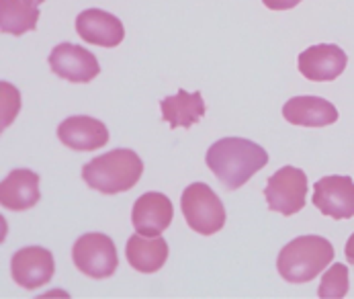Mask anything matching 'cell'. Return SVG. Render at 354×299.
<instances>
[{
	"label": "cell",
	"mask_w": 354,
	"mask_h": 299,
	"mask_svg": "<svg viewBox=\"0 0 354 299\" xmlns=\"http://www.w3.org/2000/svg\"><path fill=\"white\" fill-rule=\"evenodd\" d=\"M268 164L266 150L244 138H223L207 150L209 170L230 189L244 187Z\"/></svg>",
	"instance_id": "obj_1"
},
{
	"label": "cell",
	"mask_w": 354,
	"mask_h": 299,
	"mask_svg": "<svg viewBox=\"0 0 354 299\" xmlns=\"http://www.w3.org/2000/svg\"><path fill=\"white\" fill-rule=\"evenodd\" d=\"M144 172L142 158L127 148H117L93 158L82 168L84 183L102 195H117L138 185Z\"/></svg>",
	"instance_id": "obj_2"
},
{
	"label": "cell",
	"mask_w": 354,
	"mask_h": 299,
	"mask_svg": "<svg viewBox=\"0 0 354 299\" xmlns=\"http://www.w3.org/2000/svg\"><path fill=\"white\" fill-rule=\"evenodd\" d=\"M334 262V246L322 236H299L279 252V275L289 283H307Z\"/></svg>",
	"instance_id": "obj_3"
},
{
	"label": "cell",
	"mask_w": 354,
	"mask_h": 299,
	"mask_svg": "<svg viewBox=\"0 0 354 299\" xmlns=\"http://www.w3.org/2000/svg\"><path fill=\"white\" fill-rule=\"evenodd\" d=\"M180 207L191 230L201 236H213L225 226V207L205 183H193L183 191Z\"/></svg>",
	"instance_id": "obj_4"
},
{
	"label": "cell",
	"mask_w": 354,
	"mask_h": 299,
	"mask_svg": "<svg viewBox=\"0 0 354 299\" xmlns=\"http://www.w3.org/2000/svg\"><path fill=\"white\" fill-rule=\"evenodd\" d=\"M72 260L76 269L91 279H106L117 271V248L113 240L101 234L91 232L76 240L72 248Z\"/></svg>",
	"instance_id": "obj_5"
},
{
	"label": "cell",
	"mask_w": 354,
	"mask_h": 299,
	"mask_svg": "<svg viewBox=\"0 0 354 299\" xmlns=\"http://www.w3.org/2000/svg\"><path fill=\"white\" fill-rule=\"evenodd\" d=\"M264 197L270 211L283 215L299 213L305 207V197H307L305 172L295 166H283L268 179L264 187Z\"/></svg>",
	"instance_id": "obj_6"
},
{
	"label": "cell",
	"mask_w": 354,
	"mask_h": 299,
	"mask_svg": "<svg viewBox=\"0 0 354 299\" xmlns=\"http://www.w3.org/2000/svg\"><path fill=\"white\" fill-rule=\"evenodd\" d=\"M51 72L68 82H91L99 76L101 66L95 53L74 44H59L50 53Z\"/></svg>",
	"instance_id": "obj_7"
},
{
	"label": "cell",
	"mask_w": 354,
	"mask_h": 299,
	"mask_svg": "<svg viewBox=\"0 0 354 299\" xmlns=\"http://www.w3.org/2000/svg\"><path fill=\"white\" fill-rule=\"evenodd\" d=\"M313 205L334 219L354 217V183L351 176H324L313 185Z\"/></svg>",
	"instance_id": "obj_8"
},
{
	"label": "cell",
	"mask_w": 354,
	"mask_h": 299,
	"mask_svg": "<svg viewBox=\"0 0 354 299\" xmlns=\"http://www.w3.org/2000/svg\"><path fill=\"white\" fill-rule=\"evenodd\" d=\"M299 72L311 82H330L336 80L348 64V55L334 44L311 46L299 53Z\"/></svg>",
	"instance_id": "obj_9"
},
{
	"label": "cell",
	"mask_w": 354,
	"mask_h": 299,
	"mask_svg": "<svg viewBox=\"0 0 354 299\" xmlns=\"http://www.w3.org/2000/svg\"><path fill=\"white\" fill-rule=\"evenodd\" d=\"M55 264L53 256L48 248L41 246H27L15 252L10 260V273L17 285L25 289H37L50 283L53 277Z\"/></svg>",
	"instance_id": "obj_10"
},
{
	"label": "cell",
	"mask_w": 354,
	"mask_h": 299,
	"mask_svg": "<svg viewBox=\"0 0 354 299\" xmlns=\"http://www.w3.org/2000/svg\"><path fill=\"white\" fill-rule=\"evenodd\" d=\"M57 138L59 142L70 150L78 152H91L106 146L109 142V129L106 125L88 115H74L64 119L57 125Z\"/></svg>",
	"instance_id": "obj_11"
},
{
	"label": "cell",
	"mask_w": 354,
	"mask_h": 299,
	"mask_svg": "<svg viewBox=\"0 0 354 299\" xmlns=\"http://www.w3.org/2000/svg\"><path fill=\"white\" fill-rule=\"evenodd\" d=\"M174 207L172 201L162 193H146L133 203L131 221L138 234L142 236H160L172 224Z\"/></svg>",
	"instance_id": "obj_12"
},
{
	"label": "cell",
	"mask_w": 354,
	"mask_h": 299,
	"mask_svg": "<svg viewBox=\"0 0 354 299\" xmlns=\"http://www.w3.org/2000/svg\"><path fill=\"white\" fill-rule=\"evenodd\" d=\"M76 31L86 44L101 48H117L125 37L123 23L101 8L82 10L76 19Z\"/></svg>",
	"instance_id": "obj_13"
},
{
	"label": "cell",
	"mask_w": 354,
	"mask_h": 299,
	"mask_svg": "<svg viewBox=\"0 0 354 299\" xmlns=\"http://www.w3.org/2000/svg\"><path fill=\"white\" fill-rule=\"evenodd\" d=\"M39 174L27 168H17L0 185V203L8 211H25L41 199Z\"/></svg>",
	"instance_id": "obj_14"
},
{
	"label": "cell",
	"mask_w": 354,
	"mask_h": 299,
	"mask_svg": "<svg viewBox=\"0 0 354 299\" xmlns=\"http://www.w3.org/2000/svg\"><path fill=\"white\" fill-rule=\"evenodd\" d=\"M283 117L293 125L326 127L338 121V109L319 97H295L285 102Z\"/></svg>",
	"instance_id": "obj_15"
},
{
	"label": "cell",
	"mask_w": 354,
	"mask_h": 299,
	"mask_svg": "<svg viewBox=\"0 0 354 299\" xmlns=\"http://www.w3.org/2000/svg\"><path fill=\"white\" fill-rule=\"evenodd\" d=\"M162 109V119L170 123L172 129L185 127L189 129L191 125H195L197 121H201L205 115V102L201 99V93H187L185 89H180L174 97H166L160 102Z\"/></svg>",
	"instance_id": "obj_16"
},
{
	"label": "cell",
	"mask_w": 354,
	"mask_h": 299,
	"mask_svg": "<svg viewBox=\"0 0 354 299\" xmlns=\"http://www.w3.org/2000/svg\"><path fill=\"white\" fill-rule=\"evenodd\" d=\"M127 260L129 264L140 271V273H156L164 266L166 258H168V244L162 236H142V234H136L127 240Z\"/></svg>",
	"instance_id": "obj_17"
},
{
	"label": "cell",
	"mask_w": 354,
	"mask_h": 299,
	"mask_svg": "<svg viewBox=\"0 0 354 299\" xmlns=\"http://www.w3.org/2000/svg\"><path fill=\"white\" fill-rule=\"evenodd\" d=\"M39 10L25 0H0V29L4 35H25L37 27Z\"/></svg>",
	"instance_id": "obj_18"
},
{
	"label": "cell",
	"mask_w": 354,
	"mask_h": 299,
	"mask_svg": "<svg viewBox=\"0 0 354 299\" xmlns=\"http://www.w3.org/2000/svg\"><path fill=\"white\" fill-rule=\"evenodd\" d=\"M348 266L342 262H332L322 277L317 296L319 299H340L348 293Z\"/></svg>",
	"instance_id": "obj_19"
},
{
	"label": "cell",
	"mask_w": 354,
	"mask_h": 299,
	"mask_svg": "<svg viewBox=\"0 0 354 299\" xmlns=\"http://www.w3.org/2000/svg\"><path fill=\"white\" fill-rule=\"evenodd\" d=\"M0 89H2V129H6L12 123V119H15V115L19 111L21 99H19V91L12 84L2 82Z\"/></svg>",
	"instance_id": "obj_20"
},
{
	"label": "cell",
	"mask_w": 354,
	"mask_h": 299,
	"mask_svg": "<svg viewBox=\"0 0 354 299\" xmlns=\"http://www.w3.org/2000/svg\"><path fill=\"white\" fill-rule=\"evenodd\" d=\"M262 2L270 10H289V8H295L301 0H262Z\"/></svg>",
	"instance_id": "obj_21"
},
{
	"label": "cell",
	"mask_w": 354,
	"mask_h": 299,
	"mask_svg": "<svg viewBox=\"0 0 354 299\" xmlns=\"http://www.w3.org/2000/svg\"><path fill=\"white\" fill-rule=\"evenodd\" d=\"M344 254H346V260H348V262H354V234L348 238V242H346Z\"/></svg>",
	"instance_id": "obj_22"
},
{
	"label": "cell",
	"mask_w": 354,
	"mask_h": 299,
	"mask_svg": "<svg viewBox=\"0 0 354 299\" xmlns=\"http://www.w3.org/2000/svg\"><path fill=\"white\" fill-rule=\"evenodd\" d=\"M27 4H31V6H39L41 2H46V0H25Z\"/></svg>",
	"instance_id": "obj_23"
}]
</instances>
